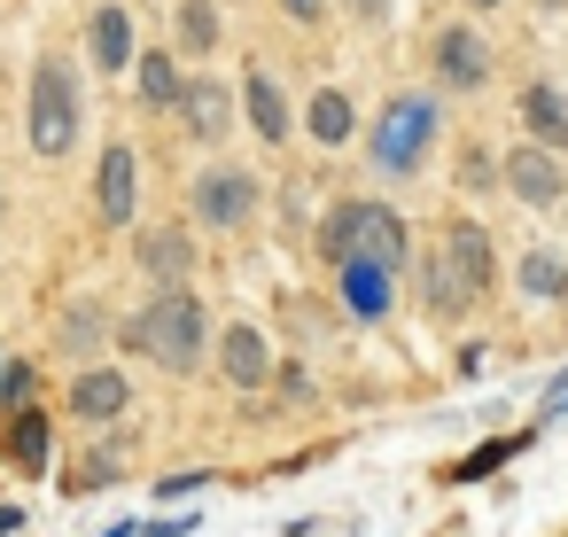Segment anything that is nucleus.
Masks as SVG:
<instances>
[{"label":"nucleus","instance_id":"f257e3e1","mask_svg":"<svg viewBox=\"0 0 568 537\" xmlns=\"http://www.w3.org/2000/svg\"><path fill=\"white\" fill-rule=\"evenodd\" d=\"M312 250H320V265H335V273H343V265L405 273V265H413V226H405V211H389V203H374V195H343V203L320 211Z\"/></svg>","mask_w":568,"mask_h":537},{"label":"nucleus","instance_id":"f03ea898","mask_svg":"<svg viewBox=\"0 0 568 537\" xmlns=\"http://www.w3.org/2000/svg\"><path fill=\"white\" fill-rule=\"evenodd\" d=\"M118 343L133 351V358H149L156 374H195L203 358H211V304L195 296V288H180V296H149L141 312H125L118 320Z\"/></svg>","mask_w":568,"mask_h":537},{"label":"nucleus","instance_id":"7ed1b4c3","mask_svg":"<svg viewBox=\"0 0 568 537\" xmlns=\"http://www.w3.org/2000/svg\"><path fill=\"white\" fill-rule=\"evenodd\" d=\"M87 133V79L71 71V55H40L32 63V102H24V141L40 164H63Z\"/></svg>","mask_w":568,"mask_h":537},{"label":"nucleus","instance_id":"20e7f679","mask_svg":"<svg viewBox=\"0 0 568 537\" xmlns=\"http://www.w3.org/2000/svg\"><path fill=\"white\" fill-rule=\"evenodd\" d=\"M436 133H444L436 94H389V102H382V118L366 125V164H374L382 180H413V172L428 164Z\"/></svg>","mask_w":568,"mask_h":537},{"label":"nucleus","instance_id":"39448f33","mask_svg":"<svg viewBox=\"0 0 568 537\" xmlns=\"http://www.w3.org/2000/svg\"><path fill=\"white\" fill-rule=\"evenodd\" d=\"M187 211H195V226L234 234V226H250V219L265 211V180H257V172H242V164H211V172H195Z\"/></svg>","mask_w":568,"mask_h":537},{"label":"nucleus","instance_id":"423d86ee","mask_svg":"<svg viewBox=\"0 0 568 537\" xmlns=\"http://www.w3.org/2000/svg\"><path fill=\"white\" fill-rule=\"evenodd\" d=\"M428 71H436L444 94H483L490 71H498V48H490L475 24H436V40H428Z\"/></svg>","mask_w":568,"mask_h":537},{"label":"nucleus","instance_id":"0eeeda50","mask_svg":"<svg viewBox=\"0 0 568 537\" xmlns=\"http://www.w3.org/2000/svg\"><path fill=\"white\" fill-rule=\"evenodd\" d=\"M180 133L195 141V149H226L234 141V125H242V94L226 87V79H211V71H187V94H180Z\"/></svg>","mask_w":568,"mask_h":537},{"label":"nucleus","instance_id":"6e6552de","mask_svg":"<svg viewBox=\"0 0 568 537\" xmlns=\"http://www.w3.org/2000/svg\"><path fill=\"white\" fill-rule=\"evenodd\" d=\"M498 188H506L521 211H552V203H568V164L521 141V149H506V156H498Z\"/></svg>","mask_w":568,"mask_h":537},{"label":"nucleus","instance_id":"1a4fd4ad","mask_svg":"<svg viewBox=\"0 0 568 537\" xmlns=\"http://www.w3.org/2000/svg\"><path fill=\"white\" fill-rule=\"evenodd\" d=\"M436 250H444L452 281H459V288L483 304V296H490V281H498V242H490V226H483V219H444Z\"/></svg>","mask_w":568,"mask_h":537},{"label":"nucleus","instance_id":"9d476101","mask_svg":"<svg viewBox=\"0 0 568 537\" xmlns=\"http://www.w3.org/2000/svg\"><path fill=\"white\" fill-rule=\"evenodd\" d=\"M273 374H281V358H273L265 327H257V320H234V327L219 335V382L242 389V397H257V389H273Z\"/></svg>","mask_w":568,"mask_h":537},{"label":"nucleus","instance_id":"9b49d317","mask_svg":"<svg viewBox=\"0 0 568 537\" xmlns=\"http://www.w3.org/2000/svg\"><path fill=\"white\" fill-rule=\"evenodd\" d=\"M133 211H141V149L110 141L102 164H94V219L102 226H133Z\"/></svg>","mask_w":568,"mask_h":537},{"label":"nucleus","instance_id":"f8f14e48","mask_svg":"<svg viewBox=\"0 0 568 537\" xmlns=\"http://www.w3.org/2000/svg\"><path fill=\"white\" fill-rule=\"evenodd\" d=\"M87 63L102 79H133L141 40H133V9H125V0H94V17H87Z\"/></svg>","mask_w":568,"mask_h":537},{"label":"nucleus","instance_id":"ddd939ff","mask_svg":"<svg viewBox=\"0 0 568 537\" xmlns=\"http://www.w3.org/2000/svg\"><path fill=\"white\" fill-rule=\"evenodd\" d=\"M133 265L156 281V296H180V288H195V234L187 226H156V234L133 242Z\"/></svg>","mask_w":568,"mask_h":537},{"label":"nucleus","instance_id":"4468645a","mask_svg":"<svg viewBox=\"0 0 568 537\" xmlns=\"http://www.w3.org/2000/svg\"><path fill=\"white\" fill-rule=\"evenodd\" d=\"M514 110H521V125H529V149H545V156L568 164V87H560V79H529Z\"/></svg>","mask_w":568,"mask_h":537},{"label":"nucleus","instance_id":"2eb2a0df","mask_svg":"<svg viewBox=\"0 0 568 537\" xmlns=\"http://www.w3.org/2000/svg\"><path fill=\"white\" fill-rule=\"evenodd\" d=\"M0 467H9V475H48L55 467V421L40 405L0 421Z\"/></svg>","mask_w":568,"mask_h":537},{"label":"nucleus","instance_id":"dca6fc26","mask_svg":"<svg viewBox=\"0 0 568 537\" xmlns=\"http://www.w3.org/2000/svg\"><path fill=\"white\" fill-rule=\"evenodd\" d=\"M118 413H133V374H118V366H79L71 374V421H118Z\"/></svg>","mask_w":568,"mask_h":537},{"label":"nucleus","instance_id":"f3484780","mask_svg":"<svg viewBox=\"0 0 568 537\" xmlns=\"http://www.w3.org/2000/svg\"><path fill=\"white\" fill-rule=\"evenodd\" d=\"M242 125L265 141V149H281L288 133H296V118H288V94H281V79L273 71H257L250 63V79H242Z\"/></svg>","mask_w":568,"mask_h":537},{"label":"nucleus","instance_id":"a211bd4d","mask_svg":"<svg viewBox=\"0 0 568 537\" xmlns=\"http://www.w3.org/2000/svg\"><path fill=\"white\" fill-rule=\"evenodd\" d=\"M335 296H343V312H351L358 327H382V320L397 312V273H382V265H343V273H335Z\"/></svg>","mask_w":568,"mask_h":537},{"label":"nucleus","instance_id":"6ab92c4d","mask_svg":"<svg viewBox=\"0 0 568 537\" xmlns=\"http://www.w3.org/2000/svg\"><path fill=\"white\" fill-rule=\"evenodd\" d=\"M110 335H118V320H110V304H94V296L63 304V320H55V343H63L71 366H102V343H110Z\"/></svg>","mask_w":568,"mask_h":537},{"label":"nucleus","instance_id":"aec40b11","mask_svg":"<svg viewBox=\"0 0 568 537\" xmlns=\"http://www.w3.org/2000/svg\"><path fill=\"white\" fill-rule=\"evenodd\" d=\"M133 94H141V110H180V94H187V63L172 55V48H141V63H133Z\"/></svg>","mask_w":568,"mask_h":537},{"label":"nucleus","instance_id":"412c9836","mask_svg":"<svg viewBox=\"0 0 568 537\" xmlns=\"http://www.w3.org/2000/svg\"><path fill=\"white\" fill-rule=\"evenodd\" d=\"M304 133H312L320 149H351V141H358V110H351V94H343V87H312V102H304Z\"/></svg>","mask_w":568,"mask_h":537},{"label":"nucleus","instance_id":"4be33fe9","mask_svg":"<svg viewBox=\"0 0 568 537\" xmlns=\"http://www.w3.org/2000/svg\"><path fill=\"white\" fill-rule=\"evenodd\" d=\"M219 0H180L172 9V55L180 63H211V48H219Z\"/></svg>","mask_w":568,"mask_h":537},{"label":"nucleus","instance_id":"5701e85b","mask_svg":"<svg viewBox=\"0 0 568 537\" xmlns=\"http://www.w3.org/2000/svg\"><path fill=\"white\" fill-rule=\"evenodd\" d=\"M413 281H420V312H436V320H459L475 296L452 281V265H444V250H420L413 257Z\"/></svg>","mask_w":568,"mask_h":537},{"label":"nucleus","instance_id":"b1692460","mask_svg":"<svg viewBox=\"0 0 568 537\" xmlns=\"http://www.w3.org/2000/svg\"><path fill=\"white\" fill-rule=\"evenodd\" d=\"M514 281H521V296H529V304H552V296L568 288V250H560V242H537V250L521 257V273H514Z\"/></svg>","mask_w":568,"mask_h":537},{"label":"nucleus","instance_id":"393cba45","mask_svg":"<svg viewBox=\"0 0 568 537\" xmlns=\"http://www.w3.org/2000/svg\"><path fill=\"white\" fill-rule=\"evenodd\" d=\"M521 444H529V436H490V444H475V452L452 467V483H483V475H490V467H506Z\"/></svg>","mask_w":568,"mask_h":537},{"label":"nucleus","instance_id":"a878e982","mask_svg":"<svg viewBox=\"0 0 568 537\" xmlns=\"http://www.w3.org/2000/svg\"><path fill=\"white\" fill-rule=\"evenodd\" d=\"M110 475H125V436L94 444V452H87V467L71 475V490H94V483H110Z\"/></svg>","mask_w":568,"mask_h":537},{"label":"nucleus","instance_id":"bb28decb","mask_svg":"<svg viewBox=\"0 0 568 537\" xmlns=\"http://www.w3.org/2000/svg\"><path fill=\"white\" fill-rule=\"evenodd\" d=\"M32 397H40V366H32V358H9V374H0V405H9V413H32Z\"/></svg>","mask_w":568,"mask_h":537},{"label":"nucleus","instance_id":"cd10ccee","mask_svg":"<svg viewBox=\"0 0 568 537\" xmlns=\"http://www.w3.org/2000/svg\"><path fill=\"white\" fill-rule=\"evenodd\" d=\"M459 188L467 195H498V156L490 149H459Z\"/></svg>","mask_w":568,"mask_h":537},{"label":"nucleus","instance_id":"c85d7f7f","mask_svg":"<svg viewBox=\"0 0 568 537\" xmlns=\"http://www.w3.org/2000/svg\"><path fill=\"white\" fill-rule=\"evenodd\" d=\"M273 389H281L288 405H304V397H312V374H304V366H281V374H273Z\"/></svg>","mask_w":568,"mask_h":537},{"label":"nucleus","instance_id":"c756f323","mask_svg":"<svg viewBox=\"0 0 568 537\" xmlns=\"http://www.w3.org/2000/svg\"><path fill=\"white\" fill-rule=\"evenodd\" d=\"M211 483V467H195V475H172V483H156V498H195Z\"/></svg>","mask_w":568,"mask_h":537},{"label":"nucleus","instance_id":"7c9ffc66","mask_svg":"<svg viewBox=\"0 0 568 537\" xmlns=\"http://www.w3.org/2000/svg\"><path fill=\"white\" fill-rule=\"evenodd\" d=\"M288 24H327V0H281Z\"/></svg>","mask_w":568,"mask_h":537},{"label":"nucleus","instance_id":"2f4dec72","mask_svg":"<svg viewBox=\"0 0 568 537\" xmlns=\"http://www.w3.org/2000/svg\"><path fill=\"white\" fill-rule=\"evenodd\" d=\"M351 17H358V24H382V17H389V0H351Z\"/></svg>","mask_w":568,"mask_h":537},{"label":"nucleus","instance_id":"473e14b6","mask_svg":"<svg viewBox=\"0 0 568 537\" xmlns=\"http://www.w3.org/2000/svg\"><path fill=\"white\" fill-rule=\"evenodd\" d=\"M24 529V506H0V537H17Z\"/></svg>","mask_w":568,"mask_h":537},{"label":"nucleus","instance_id":"72a5a7b5","mask_svg":"<svg viewBox=\"0 0 568 537\" xmlns=\"http://www.w3.org/2000/svg\"><path fill=\"white\" fill-rule=\"evenodd\" d=\"M506 9V0H467V17H498Z\"/></svg>","mask_w":568,"mask_h":537},{"label":"nucleus","instance_id":"f704fd0d","mask_svg":"<svg viewBox=\"0 0 568 537\" xmlns=\"http://www.w3.org/2000/svg\"><path fill=\"white\" fill-rule=\"evenodd\" d=\"M537 9H568V0H537Z\"/></svg>","mask_w":568,"mask_h":537},{"label":"nucleus","instance_id":"c9c22d12","mask_svg":"<svg viewBox=\"0 0 568 537\" xmlns=\"http://www.w3.org/2000/svg\"><path fill=\"white\" fill-rule=\"evenodd\" d=\"M0 211H9V188H0Z\"/></svg>","mask_w":568,"mask_h":537},{"label":"nucleus","instance_id":"e433bc0d","mask_svg":"<svg viewBox=\"0 0 568 537\" xmlns=\"http://www.w3.org/2000/svg\"><path fill=\"white\" fill-rule=\"evenodd\" d=\"M0 374H9V358H0Z\"/></svg>","mask_w":568,"mask_h":537},{"label":"nucleus","instance_id":"4c0bfd02","mask_svg":"<svg viewBox=\"0 0 568 537\" xmlns=\"http://www.w3.org/2000/svg\"><path fill=\"white\" fill-rule=\"evenodd\" d=\"M560 304H568V288H560Z\"/></svg>","mask_w":568,"mask_h":537}]
</instances>
